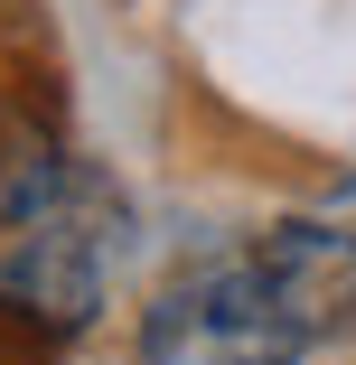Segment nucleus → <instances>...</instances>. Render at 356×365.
<instances>
[{
    "label": "nucleus",
    "mask_w": 356,
    "mask_h": 365,
    "mask_svg": "<svg viewBox=\"0 0 356 365\" xmlns=\"http://www.w3.org/2000/svg\"><path fill=\"white\" fill-rule=\"evenodd\" d=\"M347 319H356V244L328 225H272L263 244L169 281L141 319V356L151 365H291Z\"/></svg>",
    "instance_id": "nucleus-1"
},
{
    "label": "nucleus",
    "mask_w": 356,
    "mask_h": 365,
    "mask_svg": "<svg viewBox=\"0 0 356 365\" xmlns=\"http://www.w3.org/2000/svg\"><path fill=\"white\" fill-rule=\"evenodd\" d=\"M103 262H113V244L94 235V215L56 197L47 215L10 225V253H0V309L29 319V328H47V337H76L103 309Z\"/></svg>",
    "instance_id": "nucleus-2"
},
{
    "label": "nucleus",
    "mask_w": 356,
    "mask_h": 365,
    "mask_svg": "<svg viewBox=\"0 0 356 365\" xmlns=\"http://www.w3.org/2000/svg\"><path fill=\"white\" fill-rule=\"evenodd\" d=\"M66 197V169H56V140L19 113V103H0V235L29 225V215H47Z\"/></svg>",
    "instance_id": "nucleus-3"
}]
</instances>
